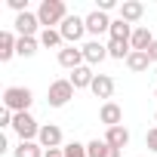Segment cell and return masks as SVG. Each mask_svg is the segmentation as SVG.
<instances>
[{"label":"cell","mask_w":157,"mask_h":157,"mask_svg":"<svg viewBox=\"0 0 157 157\" xmlns=\"http://www.w3.org/2000/svg\"><path fill=\"white\" fill-rule=\"evenodd\" d=\"M148 56H151V62H157V40L151 43V49H148Z\"/></svg>","instance_id":"f1b7e54d"},{"label":"cell","mask_w":157,"mask_h":157,"mask_svg":"<svg viewBox=\"0 0 157 157\" xmlns=\"http://www.w3.org/2000/svg\"><path fill=\"white\" fill-rule=\"evenodd\" d=\"M151 43H154V34H151L145 25H139V28L132 31V40H129V46H132L136 52H148V49H151Z\"/></svg>","instance_id":"2e32d148"},{"label":"cell","mask_w":157,"mask_h":157,"mask_svg":"<svg viewBox=\"0 0 157 157\" xmlns=\"http://www.w3.org/2000/svg\"><path fill=\"white\" fill-rule=\"evenodd\" d=\"M129 52H132V46H129V43H120V40H111V43H108V59L126 62V59H129Z\"/></svg>","instance_id":"7402d4cb"},{"label":"cell","mask_w":157,"mask_h":157,"mask_svg":"<svg viewBox=\"0 0 157 157\" xmlns=\"http://www.w3.org/2000/svg\"><path fill=\"white\" fill-rule=\"evenodd\" d=\"M83 19H86V34H93V37L108 34V31H111V22H114V19H108V13H99V10H93V13L83 16Z\"/></svg>","instance_id":"52a82bcc"},{"label":"cell","mask_w":157,"mask_h":157,"mask_svg":"<svg viewBox=\"0 0 157 157\" xmlns=\"http://www.w3.org/2000/svg\"><path fill=\"white\" fill-rule=\"evenodd\" d=\"M145 145H148L151 151H157V126H151V129L145 132Z\"/></svg>","instance_id":"484cf974"},{"label":"cell","mask_w":157,"mask_h":157,"mask_svg":"<svg viewBox=\"0 0 157 157\" xmlns=\"http://www.w3.org/2000/svg\"><path fill=\"white\" fill-rule=\"evenodd\" d=\"M62 151H65V157H86V145H80V142H68Z\"/></svg>","instance_id":"d4e9b609"},{"label":"cell","mask_w":157,"mask_h":157,"mask_svg":"<svg viewBox=\"0 0 157 157\" xmlns=\"http://www.w3.org/2000/svg\"><path fill=\"white\" fill-rule=\"evenodd\" d=\"M37 19L43 28H56L68 19V6H65V0H40V6H37Z\"/></svg>","instance_id":"6da1fadb"},{"label":"cell","mask_w":157,"mask_h":157,"mask_svg":"<svg viewBox=\"0 0 157 157\" xmlns=\"http://www.w3.org/2000/svg\"><path fill=\"white\" fill-rule=\"evenodd\" d=\"M59 65L68 68V71L86 65V59H83V46H62V49H59Z\"/></svg>","instance_id":"ba28073f"},{"label":"cell","mask_w":157,"mask_h":157,"mask_svg":"<svg viewBox=\"0 0 157 157\" xmlns=\"http://www.w3.org/2000/svg\"><path fill=\"white\" fill-rule=\"evenodd\" d=\"M105 142H108L111 148L123 151V148L129 145V129H126V126H111V129H105Z\"/></svg>","instance_id":"e0dca14e"},{"label":"cell","mask_w":157,"mask_h":157,"mask_svg":"<svg viewBox=\"0 0 157 157\" xmlns=\"http://www.w3.org/2000/svg\"><path fill=\"white\" fill-rule=\"evenodd\" d=\"M34 102V93L28 86H6L3 90V108H10L13 114H25Z\"/></svg>","instance_id":"7a4b0ae2"},{"label":"cell","mask_w":157,"mask_h":157,"mask_svg":"<svg viewBox=\"0 0 157 157\" xmlns=\"http://www.w3.org/2000/svg\"><path fill=\"white\" fill-rule=\"evenodd\" d=\"M37 40H40V46H46V49H62V43H65V37H62L59 28H43Z\"/></svg>","instance_id":"d6986e66"},{"label":"cell","mask_w":157,"mask_h":157,"mask_svg":"<svg viewBox=\"0 0 157 157\" xmlns=\"http://www.w3.org/2000/svg\"><path fill=\"white\" fill-rule=\"evenodd\" d=\"M154 123H157V111H154Z\"/></svg>","instance_id":"4dcf8cb0"},{"label":"cell","mask_w":157,"mask_h":157,"mask_svg":"<svg viewBox=\"0 0 157 157\" xmlns=\"http://www.w3.org/2000/svg\"><path fill=\"white\" fill-rule=\"evenodd\" d=\"M83 59H86V65L93 68V65H99V62L108 59V46L99 43V40H90V43H83Z\"/></svg>","instance_id":"7c38bea8"},{"label":"cell","mask_w":157,"mask_h":157,"mask_svg":"<svg viewBox=\"0 0 157 157\" xmlns=\"http://www.w3.org/2000/svg\"><path fill=\"white\" fill-rule=\"evenodd\" d=\"M16 31H19V37H40V31H43V25H40V19H37V13H22V16H16Z\"/></svg>","instance_id":"8992f818"},{"label":"cell","mask_w":157,"mask_h":157,"mask_svg":"<svg viewBox=\"0 0 157 157\" xmlns=\"http://www.w3.org/2000/svg\"><path fill=\"white\" fill-rule=\"evenodd\" d=\"M16 46H19V37L13 31H0V62H10L13 56H19Z\"/></svg>","instance_id":"9a60e30c"},{"label":"cell","mask_w":157,"mask_h":157,"mask_svg":"<svg viewBox=\"0 0 157 157\" xmlns=\"http://www.w3.org/2000/svg\"><path fill=\"white\" fill-rule=\"evenodd\" d=\"M111 10H120L117 0H99V13H111Z\"/></svg>","instance_id":"4316f807"},{"label":"cell","mask_w":157,"mask_h":157,"mask_svg":"<svg viewBox=\"0 0 157 157\" xmlns=\"http://www.w3.org/2000/svg\"><path fill=\"white\" fill-rule=\"evenodd\" d=\"M117 13H120V19H123V22H129V25H132V22H139V19L145 16V3H142V0H123Z\"/></svg>","instance_id":"4fadbf2b"},{"label":"cell","mask_w":157,"mask_h":157,"mask_svg":"<svg viewBox=\"0 0 157 157\" xmlns=\"http://www.w3.org/2000/svg\"><path fill=\"white\" fill-rule=\"evenodd\" d=\"M37 142H40V148H46V151H49V148H65V145H62V129H59L56 123H43Z\"/></svg>","instance_id":"30bf717a"},{"label":"cell","mask_w":157,"mask_h":157,"mask_svg":"<svg viewBox=\"0 0 157 157\" xmlns=\"http://www.w3.org/2000/svg\"><path fill=\"white\" fill-rule=\"evenodd\" d=\"M154 96H157V90H154Z\"/></svg>","instance_id":"1f68e13d"},{"label":"cell","mask_w":157,"mask_h":157,"mask_svg":"<svg viewBox=\"0 0 157 157\" xmlns=\"http://www.w3.org/2000/svg\"><path fill=\"white\" fill-rule=\"evenodd\" d=\"M37 46H40V40H37V37H19V46H16V52H19L22 59H31V56L37 52Z\"/></svg>","instance_id":"603a6c76"},{"label":"cell","mask_w":157,"mask_h":157,"mask_svg":"<svg viewBox=\"0 0 157 157\" xmlns=\"http://www.w3.org/2000/svg\"><path fill=\"white\" fill-rule=\"evenodd\" d=\"M105 157H120V151H117V148H111V145H108V151H105Z\"/></svg>","instance_id":"f546056e"},{"label":"cell","mask_w":157,"mask_h":157,"mask_svg":"<svg viewBox=\"0 0 157 157\" xmlns=\"http://www.w3.org/2000/svg\"><path fill=\"white\" fill-rule=\"evenodd\" d=\"M13 154H16V157H43L46 151L40 148V142H19V145L13 148Z\"/></svg>","instance_id":"44dd1931"},{"label":"cell","mask_w":157,"mask_h":157,"mask_svg":"<svg viewBox=\"0 0 157 157\" xmlns=\"http://www.w3.org/2000/svg\"><path fill=\"white\" fill-rule=\"evenodd\" d=\"M105 151H108V142L105 139H93L86 145V157H105Z\"/></svg>","instance_id":"cb8c5ba5"},{"label":"cell","mask_w":157,"mask_h":157,"mask_svg":"<svg viewBox=\"0 0 157 157\" xmlns=\"http://www.w3.org/2000/svg\"><path fill=\"white\" fill-rule=\"evenodd\" d=\"M43 157H65V151H62V148H49Z\"/></svg>","instance_id":"83f0119b"},{"label":"cell","mask_w":157,"mask_h":157,"mask_svg":"<svg viewBox=\"0 0 157 157\" xmlns=\"http://www.w3.org/2000/svg\"><path fill=\"white\" fill-rule=\"evenodd\" d=\"M13 129H16L19 142H37V136H40V123L31 117V111H25V114H16V120H13Z\"/></svg>","instance_id":"277c9868"},{"label":"cell","mask_w":157,"mask_h":157,"mask_svg":"<svg viewBox=\"0 0 157 157\" xmlns=\"http://www.w3.org/2000/svg\"><path fill=\"white\" fill-rule=\"evenodd\" d=\"M132 31H136V28H132L129 22H123V19L117 16V19L111 22V31H108V34H111V40H120V43H129V40H132Z\"/></svg>","instance_id":"ac0fdd59"},{"label":"cell","mask_w":157,"mask_h":157,"mask_svg":"<svg viewBox=\"0 0 157 157\" xmlns=\"http://www.w3.org/2000/svg\"><path fill=\"white\" fill-rule=\"evenodd\" d=\"M71 99H74V86H71L68 77H65V80H52V83H49V90H46L49 108H65Z\"/></svg>","instance_id":"3957f363"},{"label":"cell","mask_w":157,"mask_h":157,"mask_svg":"<svg viewBox=\"0 0 157 157\" xmlns=\"http://www.w3.org/2000/svg\"><path fill=\"white\" fill-rule=\"evenodd\" d=\"M68 80H71V86H74V90H90V86H93V80H96V74H93V68H90V65H80V68H74V71L68 74Z\"/></svg>","instance_id":"8fae6325"},{"label":"cell","mask_w":157,"mask_h":157,"mask_svg":"<svg viewBox=\"0 0 157 157\" xmlns=\"http://www.w3.org/2000/svg\"><path fill=\"white\" fill-rule=\"evenodd\" d=\"M99 120L111 129V126H123V108L117 105V102H105L102 108H99Z\"/></svg>","instance_id":"9c48e42d"},{"label":"cell","mask_w":157,"mask_h":157,"mask_svg":"<svg viewBox=\"0 0 157 157\" xmlns=\"http://www.w3.org/2000/svg\"><path fill=\"white\" fill-rule=\"evenodd\" d=\"M59 31H62V37H65L68 46H77V40H83V34H86V19L83 16H68L59 25Z\"/></svg>","instance_id":"5b68a950"},{"label":"cell","mask_w":157,"mask_h":157,"mask_svg":"<svg viewBox=\"0 0 157 157\" xmlns=\"http://www.w3.org/2000/svg\"><path fill=\"white\" fill-rule=\"evenodd\" d=\"M93 96L96 99H111L114 96V77H108V74H96V80H93Z\"/></svg>","instance_id":"5bb4252c"},{"label":"cell","mask_w":157,"mask_h":157,"mask_svg":"<svg viewBox=\"0 0 157 157\" xmlns=\"http://www.w3.org/2000/svg\"><path fill=\"white\" fill-rule=\"evenodd\" d=\"M148 65H154L148 52H136V49H132V52H129V59H126V68H129V71H136V74L148 71Z\"/></svg>","instance_id":"ffe728a7"}]
</instances>
